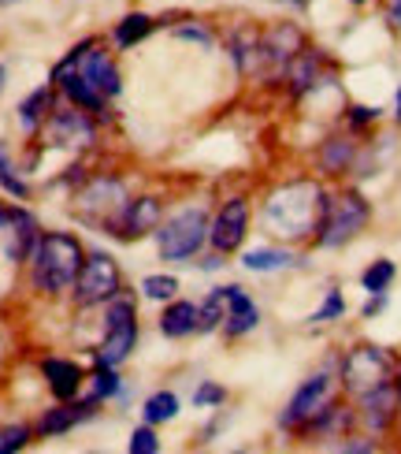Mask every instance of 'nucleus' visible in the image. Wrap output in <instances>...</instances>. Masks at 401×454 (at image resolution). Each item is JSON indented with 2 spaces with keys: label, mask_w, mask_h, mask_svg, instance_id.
<instances>
[{
  "label": "nucleus",
  "mask_w": 401,
  "mask_h": 454,
  "mask_svg": "<svg viewBox=\"0 0 401 454\" xmlns=\"http://www.w3.org/2000/svg\"><path fill=\"white\" fill-rule=\"evenodd\" d=\"M328 213V194L320 191V183L297 179L286 183L267 198L264 205V223L282 239H305L320 231V220Z\"/></svg>",
  "instance_id": "obj_1"
},
{
  "label": "nucleus",
  "mask_w": 401,
  "mask_h": 454,
  "mask_svg": "<svg viewBox=\"0 0 401 454\" xmlns=\"http://www.w3.org/2000/svg\"><path fill=\"white\" fill-rule=\"evenodd\" d=\"M30 261H34V283H37V291L60 294L82 272V246L74 242L71 235H45V239H37Z\"/></svg>",
  "instance_id": "obj_2"
},
{
  "label": "nucleus",
  "mask_w": 401,
  "mask_h": 454,
  "mask_svg": "<svg viewBox=\"0 0 401 454\" xmlns=\"http://www.w3.org/2000/svg\"><path fill=\"white\" fill-rule=\"evenodd\" d=\"M390 384V354L379 347H357L342 362V387L350 395H368L375 387Z\"/></svg>",
  "instance_id": "obj_3"
},
{
  "label": "nucleus",
  "mask_w": 401,
  "mask_h": 454,
  "mask_svg": "<svg viewBox=\"0 0 401 454\" xmlns=\"http://www.w3.org/2000/svg\"><path fill=\"white\" fill-rule=\"evenodd\" d=\"M365 223H368V201L360 194H342L328 201V213L320 220V246H346Z\"/></svg>",
  "instance_id": "obj_4"
},
{
  "label": "nucleus",
  "mask_w": 401,
  "mask_h": 454,
  "mask_svg": "<svg viewBox=\"0 0 401 454\" xmlns=\"http://www.w3.org/2000/svg\"><path fill=\"white\" fill-rule=\"evenodd\" d=\"M160 235V254L164 261H186L201 250V242L208 239V216L204 209H186L179 216H171V223H164Z\"/></svg>",
  "instance_id": "obj_5"
},
{
  "label": "nucleus",
  "mask_w": 401,
  "mask_h": 454,
  "mask_svg": "<svg viewBox=\"0 0 401 454\" xmlns=\"http://www.w3.org/2000/svg\"><path fill=\"white\" fill-rule=\"evenodd\" d=\"M127 198H123V183L112 179V176H101L93 179L86 191L79 194V216L86 223H101V227H112L116 220H123L127 213Z\"/></svg>",
  "instance_id": "obj_6"
},
{
  "label": "nucleus",
  "mask_w": 401,
  "mask_h": 454,
  "mask_svg": "<svg viewBox=\"0 0 401 454\" xmlns=\"http://www.w3.org/2000/svg\"><path fill=\"white\" fill-rule=\"evenodd\" d=\"M116 291H120V269H116V261L104 257V254L86 257L79 279H74V301H79V306H97V301L116 298Z\"/></svg>",
  "instance_id": "obj_7"
},
{
  "label": "nucleus",
  "mask_w": 401,
  "mask_h": 454,
  "mask_svg": "<svg viewBox=\"0 0 401 454\" xmlns=\"http://www.w3.org/2000/svg\"><path fill=\"white\" fill-rule=\"evenodd\" d=\"M134 339H138V325H134V306L130 301H116L108 309V332L101 343V365H120L123 357L134 350Z\"/></svg>",
  "instance_id": "obj_8"
},
{
  "label": "nucleus",
  "mask_w": 401,
  "mask_h": 454,
  "mask_svg": "<svg viewBox=\"0 0 401 454\" xmlns=\"http://www.w3.org/2000/svg\"><path fill=\"white\" fill-rule=\"evenodd\" d=\"M328 403H331V376L328 372H316V376H309V380L297 387V395H294L290 406H286V413H282V425L286 428L309 425Z\"/></svg>",
  "instance_id": "obj_9"
},
{
  "label": "nucleus",
  "mask_w": 401,
  "mask_h": 454,
  "mask_svg": "<svg viewBox=\"0 0 401 454\" xmlns=\"http://www.w3.org/2000/svg\"><path fill=\"white\" fill-rule=\"evenodd\" d=\"M245 227H250V205H245L242 198H231L220 209L216 223L208 227V239H212V246L220 254H231V250H238V246H242Z\"/></svg>",
  "instance_id": "obj_10"
},
{
  "label": "nucleus",
  "mask_w": 401,
  "mask_h": 454,
  "mask_svg": "<svg viewBox=\"0 0 401 454\" xmlns=\"http://www.w3.org/2000/svg\"><path fill=\"white\" fill-rule=\"evenodd\" d=\"M45 138L52 145H89L93 142V123L82 116L79 108H64V112H56V116H49Z\"/></svg>",
  "instance_id": "obj_11"
},
{
  "label": "nucleus",
  "mask_w": 401,
  "mask_h": 454,
  "mask_svg": "<svg viewBox=\"0 0 401 454\" xmlns=\"http://www.w3.org/2000/svg\"><path fill=\"white\" fill-rule=\"evenodd\" d=\"M301 49H305L301 30H297V27H290V23H282V27H275L272 34H264V37H260V64L286 67V64H290Z\"/></svg>",
  "instance_id": "obj_12"
},
{
  "label": "nucleus",
  "mask_w": 401,
  "mask_h": 454,
  "mask_svg": "<svg viewBox=\"0 0 401 454\" xmlns=\"http://www.w3.org/2000/svg\"><path fill=\"white\" fill-rule=\"evenodd\" d=\"M79 71H82V79L93 90L104 93V98H116V93H120V71H116V64H112L104 52H86Z\"/></svg>",
  "instance_id": "obj_13"
},
{
  "label": "nucleus",
  "mask_w": 401,
  "mask_h": 454,
  "mask_svg": "<svg viewBox=\"0 0 401 454\" xmlns=\"http://www.w3.org/2000/svg\"><path fill=\"white\" fill-rule=\"evenodd\" d=\"M257 306H253V298L245 294L242 287H227V317H223V328L231 332V335H245V332H253L257 328Z\"/></svg>",
  "instance_id": "obj_14"
},
{
  "label": "nucleus",
  "mask_w": 401,
  "mask_h": 454,
  "mask_svg": "<svg viewBox=\"0 0 401 454\" xmlns=\"http://www.w3.org/2000/svg\"><path fill=\"white\" fill-rule=\"evenodd\" d=\"M360 403H365V421H368V428H372V432H383V428L390 425V418H394L397 391H394L390 384H383V387H375V391H368V395H360Z\"/></svg>",
  "instance_id": "obj_15"
},
{
  "label": "nucleus",
  "mask_w": 401,
  "mask_h": 454,
  "mask_svg": "<svg viewBox=\"0 0 401 454\" xmlns=\"http://www.w3.org/2000/svg\"><path fill=\"white\" fill-rule=\"evenodd\" d=\"M42 369H45V380H49V387H52L56 399H64V403L74 399V391H79V384H82L79 365H74V362H64V357H49Z\"/></svg>",
  "instance_id": "obj_16"
},
{
  "label": "nucleus",
  "mask_w": 401,
  "mask_h": 454,
  "mask_svg": "<svg viewBox=\"0 0 401 454\" xmlns=\"http://www.w3.org/2000/svg\"><path fill=\"white\" fill-rule=\"evenodd\" d=\"M286 79H290V90L297 93H309L320 82V56L312 49H301L290 64H286Z\"/></svg>",
  "instance_id": "obj_17"
},
{
  "label": "nucleus",
  "mask_w": 401,
  "mask_h": 454,
  "mask_svg": "<svg viewBox=\"0 0 401 454\" xmlns=\"http://www.w3.org/2000/svg\"><path fill=\"white\" fill-rule=\"evenodd\" d=\"M4 227H12V257L15 261H23V257H30L34 254V246H37V227H34V220L23 213V209H8V223Z\"/></svg>",
  "instance_id": "obj_18"
},
{
  "label": "nucleus",
  "mask_w": 401,
  "mask_h": 454,
  "mask_svg": "<svg viewBox=\"0 0 401 454\" xmlns=\"http://www.w3.org/2000/svg\"><path fill=\"white\" fill-rule=\"evenodd\" d=\"M157 223H160V201L157 198H138V201L127 205V213H123V231L127 235H145Z\"/></svg>",
  "instance_id": "obj_19"
},
{
  "label": "nucleus",
  "mask_w": 401,
  "mask_h": 454,
  "mask_svg": "<svg viewBox=\"0 0 401 454\" xmlns=\"http://www.w3.org/2000/svg\"><path fill=\"white\" fill-rule=\"evenodd\" d=\"M56 82H64V90L71 93L74 105H82V108H89V112H101L104 93L93 90V86L82 79V71H64V74H56Z\"/></svg>",
  "instance_id": "obj_20"
},
{
  "label": "nucleus",
  "mask_w": 401,
  "mask_h": 454,
  "mask_svg": "<svg viewBox=\"0 0 401 454\" xmlns=\"http://www.w3.org/2000/svg\"><path fill=\"white\" fill-rule=\"evenodd\" d=\"M350 164H353V142L350 138H328L320 149V168L323 172H331V176H342V172H350Z\"/></svg>",
  "instance_id": "obj_21"
},
{
  "label": "nucleus",
  "mask_w": 401,
  "mask_h": 454,
  "mask_svg": "<svg viewBox=\"0 0 401 454\" xmlns=\"http://www.w3.org/2000/svg\"><path fill=\"white\" fill-rule=\"evenodd\" d=\"M89 413H93V406H64V410H52V413H45V418H42L37 432H42V436H60V432H67V428H74L79 421H86Z\"/></svg>",
  "instance_id": "obj_22"
},
{
  "label": "nucleus",
  "mask_w": 401,
  "mask_h": 454,
  "mask_svg": "<svg viewBox=\"0 0 401 454\" xmlns=\"http://www.w3.org/2000/svg\"><path fill=\"white\" fill-rule=\"evenodd\" d=\"M231 52H235V64L242 71H253L260 67V34L253 27H242L235 37H231Z\"/></svg>",
  "instance_id": "obj_23"
},
{
  "label": "nucleus",
  "mask_w": 401,
  "mask_h": 454,
  "mask_svg": "<svg viewBox=\"0 0 401 454\" xmlns=\"http://www.w3.org/2000/svg\"><path fill=\"white\" fill-rule=\"evenodd\" d=\"M160 328H164V335H171V339L197 332V306H189V301H175V306L164 313Z\"/></svg>",
  "instance_id": "obj_24"
},
{
  "label": "nucleus",
  "mask_w": 401,
  "mask_h": 454,
  "mask_svg": "<svg viewBox=\"0 0 401 454\" xmlns=\"http://www.w3.org/2000/svg\"><path fill=\"white\" fill-rule=\"evenodd\" d=\"M227 317V287H216L212 294L204 298V306L197 309V332H212L223 325Z\"/></svg>",
  "instance_id": "obj_25"
},
{
  "label": "nucleus",
  "mask_w": 401,
  "mask_h": 454,
  "mask_svg": "<svg viewBox=\"0 0 401 454\" xmlns=\"http://www.w3.org/2000/svg\"><path fill=\"white\" fill-rule=\"evenodd\" d=\"M242 264L250 272H279V269H286V264H294V257L286 250H250L242 257Z\"/></svg>",
  "instance_id": "obj_26"
},
{
  "label": "nucleus",
  "mask_w": 401,
  "mask_h": 454,
  "mask_svg": "<svg viewBox=\"0 0 401 454\" xmlns=\"http://www.w3.org/2000/svg\"><path fill=\"white\" fill-rule=\"evenodd\" d=\"M179 413V399L171 391H157L145 399V421L149 425H160V421H171Z\"/></svg>",
  "instance_id": "obj_27"
},
{
  "label": "nucleus",
  "mask_w": 401,
  "mask_h": 454,
  "mask_svg": "<svg viewBox=\"0 0 401 454\" xmlns=\"http://www.w3.org/2000/svg\"><path fill=\"white\" fill-rule=\"evenodd\" d=\"M149 30H152V19H149V15H127L123 23L116 27V45H123V49L138 45Z\"/></svg>",
  "instance_id": "obj_28"
},
{
  "label": "nucleus",
  "mask_w": 401,
  "mask_h": 454,
  "mask_svg": "<svg viewBox=\"0 0 401 454\" xmlns=\"http://www.w3.org/2000/svg\"><path fill=\"white\" fill-rule=\"evenodd\" d=\"M394 261H375V264H368L365 269V276H360V283H365V291L368 294H383L387 287H390V279H394Z\"/></svg>",
  "instance_id": "obj_29"
},
{
  "label": "nucleus",
  "mask_w": 401,
  "mask_h": 454,
  "mask_svg": "<svg viewBox=\"0 0 401 454\" xmlns=\"http://www.w3.org/2000/svg\"><path fill=\"white\" fill-rule=\"evenodd\" d=\"M49 98H52L49 90H37L23 105H19V120H23V127H37V120H42L45 108H49Z\"/></svg>",
  "instance_id": "obj_30"
},
{
  "label": "nucleus",
  "mask_w": 401,
  "mask_h": 454,
  "mask_svg": "<svg viewBox=\"0 0 401 454\" xmlns=\"http://www.w3.org/2000/svg\"><path fill=\"white\" fill-rule=\"evenodd\" d=\"M142 291L149 294V298H175V291H179V283L171 279V276H145L142 279Z\"/></svg>",
  "instance_id": "obj_31"
},
{
  "label": "nucleus",
  "mask_w": 401,
  "mask_h": 454,
  "mask_svg": "<svg viewBox=\"0 0 401 454\" xmlns=\"http://www.w3.org/2000/svg\"><path fill=\"white\" fill-rule=\"evenodd\" d=\"M342 309H346V301H342V294H338V291H331V294H328V301H323V306H320L309 320H312V325H323V320L342 317Z\"/></svg>",
  "instance_id": "obj_32"
},
{
  "label": "nucleus",
  "mask_w": 401,
  "mask_h": 454,
  "mask_svg": "<svg viewBox=\"0 0 401 454\" xmlns=\"http://www.w3.org/2000/svg\"><path fill=\"white\" fill-rule=\"evenodd\" d=\"M130 450L134 454H157L160 450V443H157V436H152V428H138L130 436Z\"/></svg>",
  "instance_id": "obj_33"
},
{
  "label": "nucleus",
  "mask_w": 401,
  "mask_h": 454,
  "mask_svg": "<svg viewBox=\"0 0 401 454\" xmlns=\"http://www.w3.org/2000/svg\"><path fill=\"white\" fill-rule=\"evenodd\" d=\"M27 436H30V432H27L23 425H15V428H8V432H4V436H0V454H4V450H19V447H23V443H27Z\"/></svg>",
  "instance_id": "obj_34"
},
{
  "label": "nucleus",
  "mask_w": 401,
  "mask_h": 454,
  "mask_svg": "<svg viewBox=\"0 0 401 454\" xmlns=\"http://www.w3.org/2000/svg\"><path fill=\"white\" fill-rule=\"evenodd\" d=\"M194 403H197V406H216V403H223V387H216V384H204V387H197Z\"/></svg>",
  "instance_id": "obj_35"
},
{
  "label": "nucleus",
  "mask_w": 401,
  "mask_h": 454,
  "mask_svg": "<svg viewBox=\"0 0 401 454\" xmlns=\"http://www.w3.org/2000/svg\"><path fill=\"white\" fill-rule=\"evenodd\" d=\"M0 186H8V191L15 194V198H27V186L19 183L12 172H8V164H4V157H0Z\"/></svg>",
  "instance_id": "obj_36"
},
{
  "label": "nucleus",
  "mask_w": 401,
  "mask_h": 454,
  "mask_svg": "<svg viewBox=\"0 0 401 454\" xmlns=\"http://www.w3.org/2000/svg\"><path fill=\"white\" fill-rule=\"evenodd\" d=\"M175 37H186V42H197V45H212V34L204 27H179Z\"/></svg>",
  "instance_id": "obj_37"
},
{
  "label": "nucleus",
  "mask_w": 401,
  "mask_h": 454,
  "mask_svg": "<svg viewBox=\"0 0 401 454\" xmlns=\"http://www.w3.org/2000/svg\"><path fill=\"white\" fill-rule=\"evenodd\" d=\"M116 387H120V384H116V372L101 369V372H97V395H93V403H97V399H104V395H112Z\"/></svg>",
  "instance_id": "obj_38"
},
{
  "label": "nucleus",
  "mask_w": 401,
  "mask_h": 454,
  "mask_svg": "<svg viewBox=\"0 0 401 454\" xmlns=\"http://www.w3.org/2000/svg\"><path fill=\"white\" fill-rule=\"evenodd\" d=\"M375 116H379V108H368V105H357V108H353V116H350V120H353V123L360 127V123H372Z\"/></svg>",
  "instance_id": "obj_39"
},
{
  "label": "nucleus",
  "mask_w": 401,
  "mask_h": 454,
  "mask_svg": "<svg viewBox=\"0 0 401 454\" xmlns=\"http://www.w3.org/2000/svg\"><path fill=\"white\" fill-rule=\"evenodd\" d=\"M383 306H387V298H383V294H372V301L365 306V317H375V313L383 309Z\"/></svg>",
  "instance_id": "obj_40"
},
{
  "label": "nucleus",
  "mask_w": 401,
  "mask_h": 454,
  "mask_svg": "<svg viewBox=\"0 0 401 454\" xmlns=\"http://www.w3.org/2000/svg\"><path fill=\"white\" fill-rule=\"evenodd\" d=\"M390 23L401 27V0H394V4H390Z\"/></svg>",
  "instance_id": "obj_41"
},
{
  "label": "nucleus",
  "mask_w": 401,
  "mask_h": 454,
  "mask_svg": "<svg viewBox=\"0 0 401 454\" xmlns=\"http://www.w3.org/2000/svg\"><path fill=\"white\" fill-rule=\"evenodd\" d=\"M8 223V209H0V227H4Z\"/></svg>",
  "instance_id": "obj_42"
},
{
  "label": "nucleus",
  "mask_w": 401,
  "mask_h": 454,
  "mask_svg": "<svg viewBox=\"0 0 401 454\" xmlns=\"http://www.w3.org/2000/svg\"><path fill=\"white\" fill-rule=\"evenodd\" d=\"M397 123H401V90H397Z\"/></svg>",
  "instance_id": "obj_43"
},
{
  "label": "nucleus",
  "mask_w": 401,
  "mask_h": 454,
  "mask_svg": "<svg viewBox=\"0 0 401 454\" xmlns=\"http://www.w3.org/2000/svg\"><path fill=\"white\" fill-rule=\"evenodd\" d=\"M0 86H4V67H0Z\"/></svg>",
  "instance_id": "obj_44"
},
{
  "label": "nucleus",
  "mask_w": 401,
  "mask_h": 454,
  "mask_svg": "<svg viewBox=\"0 0 401 454\" xmlns=\"http://www.w3.org/2000/svg\"><path fill=\"white\" fill-rule=\"evenodd\" d=\"M397 399H401V380H397Z\"/></svg>",
  "instance_id": "obj_45"
},
{
  "label": "nucleus",
  "mask_w": 401,
  "mask_h": 454,
  "mask_svg": "<svg viewBox=\"0 0 401 454\" xmlns=\"http://www.w3.org/2000/svg\"><path fill=\"white\" fill-rule=\"evenodd\" d=\"M353 4H365V0H353Z\"/></svg>",
  "instance_id": "obj_46"
},
{
  "label": "nucleus",
  "mask_w": 401,
  "mask_h": 454,
  "mask_svg": "<svg viewBox=\"0 0 401 454\" xmlns=\"http://www.w3.org/2000/svg\"><path fill=\"white\" fill-rule=\"evenodd\" d=\"M0 4H12V0H0Z\"/></svg>",
  "instance_id": "obj_47"
},
{
  "label": "nucleus",
  "mask_w": 401,
  "mask_h": 454,
  "mask_svg": "<svg viewBox=\"0 0 401 454\" xmlns=\"http://www.w3.org/2000/svg\"><path fill=\"white\" fill-rule=\"evenodd\" d=\"M294 4H305V0H294Z\"/></svg>",
  "instance_id": "obj_48"
}]
</instances>
